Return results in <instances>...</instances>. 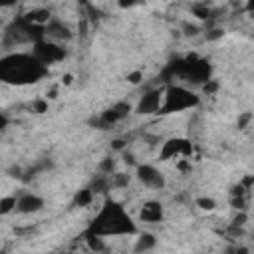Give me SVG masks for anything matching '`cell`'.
<instances>
[{
    "label": "cell",
    "mask_w": 254,
    "mask_h": 254,
    "mask_svg": "<svg viewBox=\"0 0 254 254\" xmlns=\"http://www.w3.org/2000/svg\"><path fill=\"white\" fill-rule=\"evenodd\" d=\"M89 232L99 234L103 238H107V236H129V234H137V226L119 202L105 200V204L97 210Z\"/></svg>",
    "instance_id": "cell-1"
},
{
    "label": "cell",
    "mask_w": 254,
    "mask_h": 254,
    "mask_svg": "<svg viewBox=\"0 0 254 254\" xmlns=\"http://www.w3.org/2000/svg\"><path fill=\"white\" fill-rule=\"evenodd\" d=\"M0 75L8 83H34L46 75V65L36 60V56L24 54V52H14V54H4L2 64H0Z\"/></svg>",
    "instance_id": "cell-2"
},
{
    "label": "cell",
    "mask_w": 254,
    "mask_h": 254,
    "mask_svg": "<svg viewBox=\"0 0 254 254\" xmlns=\"http://www.w3.org/2000/svg\"><path fill=\"white\" fill-rule=\"evenodd\" d=\"M198 103H200L198 95H194L189 87L179 85V83H171V85L165 87L161 115L181 113V111H187V109H190V107H196Z\"/></svg>",
    "instance_id": "cell-3"
},
{
    "label": "cell",
    "mask_w": 254,
    "mask_h": 254,
    "mask_svg": "<svg viewBox=\"0 0 254 254\" xmlns=\"http://www.w3.org/2000/svg\"><path fill=\"white\" fill-rule=\"evenodd\" d=\"M32 54L36 56L38 62H42L48 67V65L58 64V62H62L65 58V48H64V44H58V42H52L48 38H42V40L34 42Z\"/></svg>",
    "instance_id": "cell-4"
},
{
    "label": "cell",
    "mask_w": 254,
    "mask_h": 254,
    "mask_svg": "<svg viewBox=\"0 0 254 254\" xmlns=\"http://www.w3.org/2000/svg\"><path fill=\"white\" fill-rule=\"evenodd\" d=\"M159 157L163 161H171V159L177 161V159H183V157L190 159L192 157V143L185 137H171L163 143Z\"/></svg>",
    "instance_id": "cell-5"
},
{
    "label": "cell",
    "mask_w": 254,
    "mask_h": 254,
    "mask_svg": "<svg viewBox=\"0 0 254 254\" xmlns=\"http://www.w3.org/2000/svg\"><path fill=\"white\" fill-rule=\"evenodd\" d=\"M163 95H165V87H153V89H147L137 105L133 107L135 113L139 115H153V113H161V107H163Z\"/></svg>",
    "instance_id": "cell-6"
},
{
    "label": "cell",
    "mask_w": 254,
    "mask_h": 254,
    "mask_svg": "<svg viewBox=\"0 0 254 254\" xmlns=\"http://www.w3.org/2000/svg\"><path fill=\"white\" fill-rule=\"evenodd\" d=\"M137 181H139L145 189H151V190H161V189H165V185H167L165 175H163L155 165H149V163L137 165Z\"/></svg>",
    "instance_id": "cell-7"
},
{
    "label": "cell",
    "mask_w": 254,
    "mask_h": 254,
    "mask_svg": "<svg viewBox=\"0 0 254 254\" xmlns=\"http://www.w3.org/2000/svg\"><path fill=\"white\" fill-rule=\"evenodd\" d=\"M44 38H48L52 42H58V44H65L73 38V32L67 24H64V20L52 18L44 28Z\"/></svg>",
    "instance_id": "cell-8"
},
{
    "label": "cell",
    "mask_w": 254,
    "mask_h": 254,
    "mask_svg": "<svg viewBox=\"0 0 254 254\" xmlns=\"http://www.w3.org/2000/svg\"><path fill=\"white\" fill-rule=\"evenodd\" d=\"M16 212L20 214H34L44 208V198L36 192H20L16 194Z\"/></svg>",
    "instance_id": "cell-9"
},
{
    "label": "cell",
    "mask_w": 254,
    "mask_h": 254,
    "mask_svg": "<svg viewBox=\"0 0 254 254\" xmlns=\"http://www.w3.org/2000/svg\"><path fill=\"white\" fill-rule=\"evenodd\" d=\"M131 105L127 103V101H119V103H115V105H111L107 111H103L101 113V123L103 125H115V123H119V121H123L129 113H131Z\"/></svg>",
    "instance_id": "cell-10"
},
{
    "label": "cell",
    "mask_w": 254,
    "mask_h": 254,
    "mask_svg": "<svg viewBox=\"0 0 254 254\" xmlns=\"http://www.w3.org/2000/svg\"><path fill=\"white\" fill-rule=\"evenodd\" d=\"M163 214H165V210L159 200H147V202H143V206L139 210V220L147 222V224H157L163 220Z\"/></svg>",
    "instance_id": "cell-11"
},
{
    "label": "cell",
    "mask_w": 254,
    "mask_h": 254,
    "mask_svg": "<svg viewBox=\"0 0 254 254\" xmlns=\"http://www.w3.org/2000/svg\"><path fill=\"white\" fill-rule=\"evenodd\" d=\"M155 246H157L155 234H151V232H139V236L135 238L133 250H135V252H147V250H153Z\"/></svg>",
    "instance_id": "cell-12"
},
{
    "label": "cell",
    "mask_w": 254,
    "mask_h": 254,
    "mask_svg": "<svg viewBox=\"0 0 254 254\" xmlns=\"http://www.w3.org/2000/svg\"><path fill=\"white\" fill-rule=\"evenodd\" d=\"M93 196H95V190L89 187V189H81L77 194H75V204H79V206H89L91 204V200H93Z\"/></svg>",
    "instance_id": "cell-13"
},
{
    "label": "cell",
    "mask_w": 254,
    "mask_h": 254,
    "mask_svg": "<svg viewBox=\"0 0 254 254\" xmlns=\"http://www.w3.org/2000/svg\"><path fill=\"white\" fill-rule=\"evenodd\" d=\"M16 194H10V196H2L0 200V214H10L12 210H16Z\"/></svg>",
    "instance_id": "cell-14"
},
{
    "label": "cell",
    "mask_w": 254,
    "mask_h": 254,
    "mask_svg": "<svg viewBox=\"0 0 254 254\" xmlns=\"http://www.w3.org/2000/svg\"><path fill=\"white\" fill-rule=\"evenodd\" d=\"M194 204L200 208V210H206V212H212L216 208V200L212 196H198L194 200Z\"/></svg>",
    "instance_id": "cell-15"
},
{
    "label": "cell",
    "mask_w": 254,
    "mask_h": 254,
    "mask_svg": "<svg viewBox=\"0 0 254 254\" xmlns=\"http://www.w3.org/2000/svg\"><path fill=\"white\" fill-rule=\"evenodd\" d=\"M32 111L34 113H46L48 111V97L46 99H36L32 103Z\"/></svg>",
    "instance_id": "cell-16"
},
{
    "label": "cell",
    "mask_w": 254,
    "mask_h": 254,
    "mask_svg": "<svg viewBox=\"0 0 254 254\" xmlns=\"http://www.w3.org/2000/svg\"><path fill=\"white\" fill-rule=\"evenodd\" d=\"M141 79H143V71H131L129 75H127V81L131 83V85H137V83H141Z\"/></svg>",
    "instance_id": "cell-17"
},
{
    "label": "cell",
    "mask_w": 254,
    "mask_h": 254,
    "mask_svg": "<svg viewBox=\"0 0 254 254\" xmlns=\"http://www.w3.org/2000/svg\"><path fill=\"white\" fill-rule=\"evenodd\" d=\"M137 4H141V0H117V6L119 8H133Z\"/></svg>",
    "instance_id": "cell-18"
},
{
    "label": "cell",
    "mask_w": 254,
    "mask_h": 254,
    "mask_svg": "<svg viewBox=\"0 0 254 254\" xmlns=\"http://www.w3.org/2000/svg\"><path fill=\"white\" fill-rule=\"evenodd\" d=\"M244 4H246V10L254 12V0H244Z\"/></svg>",
    "instance_id": "cell-19"
},
{
    "label": "cell",
    "mask_w": 254,
    "mask_h": 254,
    "mask_svg": "<svg viewBox=\"0 0 254 254\" xmlns=\"http://www.w3.org/2000/svg\"><path fill=\"white\" fill-rule=\"evenodd\" d=\"M14 2H18V0H2L4 6H10V4H14Z\"/></svg>",
    "instance_id": "cell-20"
}]
</instances>
